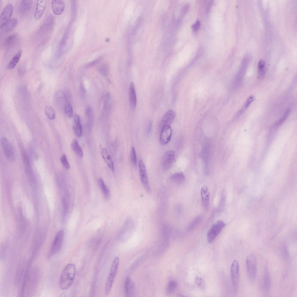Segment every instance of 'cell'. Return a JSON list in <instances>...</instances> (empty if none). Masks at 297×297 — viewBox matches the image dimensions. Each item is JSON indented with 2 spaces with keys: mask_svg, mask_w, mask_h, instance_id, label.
Masks as SVG:
<instances>
[{
  "mask_svg": "<svg viewBox=\"0 0 297 297\" xmlns=\"http://www.w3.org/2000/svg\"><path fill=\"white\" fill-rule=\"evenodd\" d=\"M76 273V267L73 263L67 264L63 269L61 275L59 285L64 290L68 289L72 285Z\"/></svg>",
  "mask_w": 297,
  "mask_h": 297,
  "instance_id": "1",
  "label": "cell"
},
{
  "mask_svg": "<svg viewBox=\"0 0 297 297\" xmlns=\"http://www.w3.org/2000/svg\"><path fill=\"white\" fill-rule=\"evenodd\" d=\"M119 263V257H116L111 265L109 274L106 285L105 292L107 295L108 294L112 287L117 272Z\"/></svg>",
  "mask_w": 297,
  "mask_h": 297,
  "instance_id": "2",
  "label": "cell"
},
{
  "mask_svg": "<svg viewBox=\"0 0 297 297\" xmlns=\"http://www.w3.org/2000/svg\"><path fill=\"white\" fill-rule=\"evenodd\" d=\"M247 274L249 278L251 281L256 278L257 273L256 260L254 255L251 254L247 258L246 260Z\"/></svg>",
  "mask_w": 297,
  "mask_h": 297,
  "instance_id": "3",
  "label": "cell"
},
{
  "mask_svg": "<svg viewBox=\"0 0 297 297\" xmlns=\"http://www.w3.org/2000/svg\"><path fill=\"white\" fill-rule=\"evenodd\" d=\"M225 225V223L222 220L218 221L212 225L207 234V240L209 243L214 241Z\"/></svg>",
  "mask_w": 297,
  "mask_h": 297,
  "instance_id": "4",
  "label": "cell"
},
{
  "mask_svg": "<svg viewBox=\"0 0 297 297\" xmlns=\"http://www.w3.org/2000/svg\"><path fill=\"white\" fill-rule=\"evenodd\" d=\"M64 235V231L61 229L56 234L50 249L49 254L51 256L57 253L62 245Z\"/></svg>",
  "mask_w": 297,
  "mask_h": 297,
  "instance_id": "5",
  "label": "cell"
},
{
  "mask_svg": "<svg viewBox=\"0 0 297 297\" xmlns=\"http://www.w3.org/2000/svg\"><path fill=\"white\" fill-rule=\"evenodd\" d=\"M231 275L234 289L235 291L238 290L239 279V266L238 261L234 260L231 268Z\"/></svg>",
  "mask_w": 297,
  "mask_h": 297,
  "instance_id": "6",
  "label": "cell"
},
{
  "mask_svg": "<svg viewBox=\"0 0 297 297\" xmlns=\"http://www.w3.org/2000/svg\"><path fill=\"white\" fill-rule=\"evenodd\" d=\"M1 143L4 155L9 161H13L15 159V155L13 148L8 139L5 137L1 139Z\"/></svg>",
  "mask_w": 297,
  "mask_h": 297,
  "instance_id": "7",
  "label": "cell"
},
{
  "mask_svg": "<svg viewBox=\"0 0 297 297\" xmlns=\"http://www.w3.org/2000/svg\"><path fill=\"white\" fill-rule=\"evenodd\" d=\"M11 3L7 4L3 9L0 16V28L4 25L11 19L13 11Z\"/></svg>",
  "mask_w": 297,
  "mask_h": 297,
  "instance_id": "8",
  "label": "cell"
},
{
  "mask_svg": "<svg viewBox=\"0 0 297 297\" xmlns=\"http://www.w3.org/2000/svg\"><path fill=\"white\" fill-rule=\"evenodd\" d=\"M139 168L140 178L142 183L146 191L148 193L150 192V188L149 185L146 171L144 163L141 160L139 162Z\"/></svg>",
  "mask_w": 297,
  "mask_h": 297,
  "instance_id": "9",
  "label": "cell"
},
{
  "mask_svg": "<svg viewBox=\"0 0 297 297\" xmlns=\"http://www.w3.org/2000/svg\"><path fill=\"white\" fill-rule=\"evenodd\" d=\"M175 156V153L172 150L168 151L164 154L162 162V167L164 171H167L171 167Z\"/></svg>",
  "mask_w": 297,
  "mask_h": 297,
  "instance_id": "10",
  "label": "cell"
},
{
  "mask_svg": "<svg viewBox=\"0 0 297 297\" xmlns=\"http://www.w3.org/2000/svg\"><path fill=\"white\" fill-rule=\"evenodd\" d=\"M172 134V130L170 125L163 126L160 134V141L162 145H165L169 142Z\"/></svg>",
  "mask_w": 297,
  "mask_h": 297,
  "instance_id": "11",
  "label": "cell"
},
{
  "mask_svg": "<svg viewBox=\"0 0 297 297\" xmlns=\"http://www.w3.org/2000/svg\"><path fill=\"white\" fill-rule=\"evenodd\" d=\"M271 285V277L268 269L265 267L264 271L262 288L263 291L266 293H268Z\"/></svg>",
  "mask_w": 297,
  "mask_h": 297,
  "instance_id": "12",
  "label": "cell"
},
{
  "mask_svg": "<svg viewBox=\"0 0 297 297\" xmlns=\"http://www.w3.org/2000/svg\"><path fill=\"white\" fill-rule=\"evenodd\" d=\"M124 288L126 296H134L135 291V284L130 278L127 277L126 278L124 282Z\"/></svg>",
  "mask_w": 297,
  "mask_h": 297,
  "instance_id": "13",
  "label": "cell"
},
{
  "mask_svg": "<svg viewBox=\"0 0 297 297\" xmlns=\"http://www.w3.org/2000/svg\"><path fill=\"white\" fill-rule=\"evenodd\" d=\"M46 1L45 0L37 1L34 14V17L36 20L39 19L42 17L46 7Z\"/></svg>",
  "mask_w": 297,
  "mask_h": 297,
  "instance_id": "14",
  "label": "cell"
},
{
  "mask_svg": "<svg viewBox=\"0 0 297 297\" xmlns=\"http://www.w3.org/2000/svg\"><path fill=\"white\" fill-rule=\"evenodd\" d=\"M176 115L175 112L170 110L168 111L163 116L160 122L162 127L166 125H170L173 121Z\"/></svg>",
  "mask_w": 297,
  "mask_h": 297,
  "instance_id": "15",
  "label": "cell"
},
{
  "mask_svg": "<svg viewBox=\"0 0 297 297\" xmlns=\"http://www.w3.org/2000/svg\"><path fill=\"white\" fill-rule=\"evenodd\" d=\"M129 100L131 109L135 110L137 104V98L135 86L133 82H131L129 88Z\"/></svg>",
  "mask_w": 297,
  "mask_h": 297,
  "instance_id": "16",
  "label": "cell"
},
{
  "mask_svg": "<svg viewBox=\"0 0 297 297\" xmlns=\"http://www.w3.org/2000/svg\"><path fill=\"white\" fill-rule=\"evenodd\" d=\"M64 91L61 90H59L55 94V101L58 106L63 107L64 108L65 104L68 102L67 95Z\"/></svg>",
  "mask_w": 297,
  "mask_h": 297,
  "instance_id": "17",
  "label": "cell"
},
{
  "mask_svg": "<svg viewBox=\"0 0 297 297\" xmlns=\"http://www.w3.org/2000/svg\"><path fill=\"white\" fill-rule=\"evenodd\" d=\"M18 23L17 18H12L11 19L4 25L0 28V32L5 33L11 31L16 28Z\"/></svg>",
  "mask_w": 297,
  "mask_h": 297,
  "instance_id": "18",
  "label": "cell"
},
{
  "mask_svg": "<svg viewBox=\"0 0 297 297\" xmlns=\"http://www.w3.org/2000/svg\"><path fill=\"white\" fill-rule=\"evenodd\" d=\"M73 121V131L76 136L77 137L80 138L82 136V132L79 116L75 114L74 116Z\"/></svg>",
  "mask_w": 297,
  "mask_h": 297,
  "instance_id": "19",
  "label": "cell"
},
{
  "mask_svg": "<svg viewBox=\"0 0 297 297\" xmlns=\"http://www.w3.org/2000/svg\"><path fill=\"white\" fill-rule=\"evenodd\" d=\"M32 0H22L20 2L19 11L22 15L28 14L30 10L32 5Z\"/></svg>",
  "mask_w": 297,
  "mask_h": 297,
  "instance_id": "20",
  "label": "cell"
},
{
  "mask_svg": "<svg viewBox=\"0 0 297 297\" xmlns=\"http://www.w3.org/2000/svg\"><path fill=\"white\" fill-rule=\"evenodd\" d=\"M51 7L54 14L57 15H61L63 12L65 4L62 0H52Z\"/></svg>",
  "mask_w": 297,
  "mask_h": 297,
  "instance_id": "21",
  "label": "cell"
},
{
  "mask_svg": "<svg viewBox=\"0 0 297 297\" xmlns=\"http://www.w3.org/2000/svg\"><path fill=\"white\" fill-rule=\"evenodd\" d=\"M100 149L102 156L105 162L111 170L114 171V168L113 162L106 149L101 146Z\"/></svg>",
  "mask_w": 297,
  "mask_h": 297,
  "instance_id": "22",
  "label": "cell"
},
{
  "mask_svg": "<svg viewBox=\"0 0 297 297\" xmlns=\"http://www.w3.org/2000/svg\"><path fill=\"white\" fill-rule=\"evenodd\" d=\"M201 195L202 204L204 207H207L209 204L210 194L208 189L206 186H203L202 187Z\"/></svg>",
  "mask_w": 297,
  "mask_h": 297,
  "instance_id": "23",
  "label": "cell"
},
{
  "mask_svg": "<svg viewBox=\"0 0 297 297\" xmlns=\"http://www.w3.org/2000/svg\"><path fill=\"white\" fill-rule=\"evenodd\" d=\"M22 52V50L20 49L15 55L8 64V69L11 70L15 67L21 58Z\"/></svg>",
  "mask_w": 297,
  "mask_h": 297,
  "instance_id": "24",
  "label": "cell"
},
{
  "mask_svg": "<svg viewBox=\"0 0 297 297\" xmlns=\"http://www.w3.org/2000/svg\"><path fill=\"white\" fill-rule=\"evenodd\" d=\"M17 34H13L8 36L3 43V46L6 48L11 47L15 44L17 39Z\"/></svg>",
  "mask_w": 297,
  "mask_h": 297,
  "instance_id": "25",
  "label": "cell"
},
{
  "mask_svg": "<svg viewBox=\"0 0 297 297\" xmlns=\"http://www.w3.org/2000/svg\"><path fill=\"white\" fill-rule=\"evenodd\" d=\"M173 182L177 184H180L184 181L185 176L183 173L178 172L173 174L171 177Z\"/></svg>",
  "mask_w": 297,
  "mask_h": 297,
  "instance_id": "26",
  "label": "cell"
},
{
  "mask_svg": "<svg viewBox=\"0 0 297 297\" xmlns=\"http://www.w3.org/2000/svg\"><path fill=\"white\" fill-rule=\"evenodd\" d=\"M71 147L76 154L79 157L83 156V153L82 148L80 146L78 141L76 139H74L71 143Z\"/></svg>",
  "mask_w": 297,
  "mask_h": 297,
  "instance_id": "27",
  "label": "cell"
},
{
  "mask_svg": "<svg viewBox=\"0 0 297 297\" xmlns=\"http://www.w3.org/2000/svg\"><path fill=\"white\" fill-rule=\"evenodd\" d=\"M98 182L99 186L103 192L105 198L106 199H108L110 195L108 189L102 178H100L98 180Z\"/></svg>",
  "mask_w": 297,
  "mask_h": 297,
  "instance_id": "28",
  "label": "cell"
},
{
  "mask_svg": "<svg viewBox=\"0 0 297 297\" xmlns=\"http://www.w3.org/2000/svg\"><path fill=\"white\" fill-rule=\"evenodd\" d=\"M178 284L176 281L172 280L169 282L166 288V293L168 295L173 294L176 290Z\"/></svg>",
  "mask_w": 297,
  "mask_h": 297,
  "instance_id": "29",
  "label": "cell"
},
{
  "mask_svg": "<svg viewBox=\"0 0 297 297\" xmlns=\"http://www.w3.org/2000/svg\"><path fill=\"white\" fill-rule=\"evenodd\" d=\"M255 97L253 95L250 96L246 100L239 111L240 114L244 113L251 104L254 100Z\"/></svg>",
  "mask_w": 297,
  "mask_h": 297,
  "instance_id": "30",
  "label": "cell"
},
{
  "mask_svg": "<svg viewBox=\"0 0 297 297\" xmlns=\"http://www.w3.org/2000/svg\"><path fill=\"white\" fill-rule=\"evenodd\" d=\"M45 111L48 118L50 120H54L55 117V113L53 108L50 106H46Z\"/></svg>",
  "mask_w": 297,
  "mask_h": 297,
  "instance_id": "31",
  "label": "cell"
},
{
  "mask_svg": "<svg viewBox=\"0 0 297 297\" xmlns=\"http://www.w3.org/2000/svg\"><path fill=\"white\" fill-rule=\"evenodd\" d=\"M265 62L262 59H260L259 61L258 68V75L259 77L260 78L263 77L265 75Z\"/></svg>",
  "mask_w": 297,
  "mask_h": 297,
  "instance_id": "32",
  "label": "cell"
},
{
  "mask_svg": "<svg viewBox=\"0 0 297 297\" xmlns=\"http://www.w3.org/2000/svg\"><path fill=\"white\" fill-rule=\"evenodd\" d=\"M64 111L66 116L69 118H71L73 116V107L69 102L67 103L65 105Z\"/></svg>",
  "mask_w": 297,
  "mask_h": 297,
  "instance_id": "33",
  "label": "cell"
},
{
  "mask_svg": "<svg viewBox=\"0 0 297 297\" xmlns=\"http://www.w3.org/2000/svg\"><path fill=\"white\" fill-rule=\"evenodd\" d=\"M98 70L101 75L106 77L107 76L108 73V66L105 64H102L99 67Z\"/></svg>",
  "mask_w": 297,
  "mask_h": 297,
  "instance_id": "34",
  "label": "cell"
},
{
  "mask_svg": "<svg viewBox=\"0 0 297 297\" xmlns=\"http://www.w3.org/2000/svg\"><path fill=\"white\" fill-rule=\"evenodd\" d=\"M131 158L133 165L135 166L137 163V158L135 150L133 146H132L131 149Z\"/></svg>",
  "mask_w": 297,
  "mask_h": 297,
  "instance_id": "35",
  "label": "cell"
},
{
  "mask_svg": "<svg viewBox=\"0 0 297 297\" xmlns=\"http://www.w3.org/2000/svg\"><path fill=\"white\" fill-rule=\"evenodd\" d=\"M290 112V109L288 108L285 111L282 117L276 124V125H279L282 124L287 119Z\"/></svg>",
  "mask_w": 297,
  "mask_h": 297,
  "instance_id": "36",
  "label": "cell"
},
{
  "mask_svg": "<svg viewBox=\"0 0 297 297\" xmlns=\"http://www.w3.org/2000/svg\"><path fill=\"white\" fill-rule=\"evenodd\" d=\"M60 160L65 168L66 169H70V165L65 154H64L62 155L60 158Z\"/></svg>",
  "mask_w": 297,
  "mask_h": 297,
  "instance_id": "37",
  "label": "cell"
},
{
  "mask_svg": "<svg viewBox=\"0 0 297 297\" xmlns=\"http://www.w3.org/2000/svg\"><path fill=\"white\" fill-rule=\"evenodd\" d=\"M196 284L198 287L202 289L205 288V283L202 278L200 277H196L195 279Z\"/></svg>",
  "mask_w": 297,
  "mask_h": 297,
  "instance_id": "38",
  "label": "cell"
},
{
  "mask_svg": "<svg viewBox=\"0 0 297 297\" xmlns=\"http://www.w3.org/2000/svg\"><path fill=\"white\" fill-rule=\"evenodd\" d=\"M200 220V219L199 217L195 218L189 226L188 230H191L194 228L199 223Z\"/></svg>",
  "mask_w": 297,
  "mask_h": 297,
  "instance_id": "39",
  "label": "cell"
},
{
  "mask_svg": "<svg viewBox=\"0 0 297 297\" xmlns=\"http://www.w3.org/2000/svg\"><path fill=\"white\" fill-rule=\"evenodd\" d=\"M101 58L99 57L93 61L88 63L85 65V67L86 68H88L93 66L98 63V62L101 60Z\"/></svg>",
  "mask_w": 297,
  "mask_h": 297,
  "instance_id": "40",
  "label": "cell"
},
{
  "mask_svg": "<svg viewBox=\"0 0 297 297\" xmlns=\"http://www.w3.org/2000/svg\"><path fill=\"white\" fill-rule=\"evenodd\" d=\"M200 22L198 20L192 26V28L194 31H198L200 26Z\"/></svg>",
  "mask_w": 297,
  "mask_h": 297,
  "instance_id": "41",
  "label": "cell"
},
{
  "mask_svg": "<svg viewBox=\"0 0 297 297\" xmlns=\"http://www.w3.org/2000/svg\"><path fill=\"white\" fill-rule=\"evenodd\" d=\"M152 122H150L148 124L147 128V132L148 134H149L151 133L152 128Z\"/></svg>",
  "mask_w": 297,
  "mask_h": 297,
  "instance_id": "42",
  "label": "cell"
},
{
  "mask_svg": "<svg viewBox=\"0 0 297 297\" xmlns=\"http://www.w3.org/2000/svg\"><path fill=\"white\" fill-rule=\"evenodd\" d=\"M80 88L82 90V92L83 93H84L85 92V89H84V86L83 84H81Z\"/></svg>",
  "mask_w": 297,
  "mask_h": 297,
  "instance_id": "43",
  "label": "cell"
}]
</instances>
